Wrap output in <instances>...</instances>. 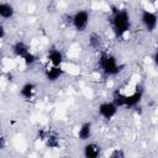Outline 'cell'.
I'll return each instance as SVG.
<instances>
[{"mask_svg": "<svg viewBox=\"0 0 158 158\" xmlns=\"http://www.w3.org/2000/svg\"><path fill=\"white\" fill-rule=\"evenodd\" d=\"M111 25L116 37H122L131 27L130 14L126 10H114L111 17Z\"/></svg>", "mask_w": 158, "mask_h": 158, "instance_id": "1", "label": "cell"}, {"mask_svg": "<svg viewBox=\"0 0 158 158\" xmlns=\"http://www.w3.org/2000/svg\"><path fill=\"white\" fill-rule=\"evenodd\" d=\"M99 65L101 68V70L106 74V75H117L121 69L123 68L122 65H120L116 60V58L106 52H102L100 58H99Z\"/></svg>", "mask_w": 158, "mask_h": 158, "instance_id": "2", "label": "cell"}, {"mask_svg": "<svg viewBox=\"0 0 158 158\" xmlns=\"http://www.w3.org/2000/svg\"><path fill=\"white\" fill-rule=\"evenodd\" d=\"M89 20H90V15L85 10H79L70 17V22L73 23L74 28L78 32H84L86 30L89 25Z\"/></svg>", "mask_w": 158, "mask_h": 158, "instance_id": "3", "label": "cell"}, {"mask_svg": "<svg viewBox=\"0 0 158 158\" xmlns=\"http://www.w3.org/2000/svg\"><path fill=\"white\" fill-rule=\"evenodd\" d=\"M141 21L148 32H153L157 27L158 19H157V15L154 12L148 11V10H143L142 15H141Z\"/></svg>", "mask_w": 158, "mask_h": 158, "instance_id": "4", "label": "cell"}, {"mask_svg": "<svg viewBox=\"0 0 158 158\" xmlns=\"http://www.w3.org/2000/svg\"><path fill=\"white\" fill-rule=\"evenodd\" d=\"M117 110H118V107H117L112 101L102 102V104H100V106H99V109H98L99 115L102 116V117L106 118V120L112 118V117L117 114Z\"/></svg>", "mask_w": 158, "mask_h": 158, "instance_id": "5", "label": "cell"}, {"mask_svg": "<svg viewBox=\"0 0 158 158\" xmlns=\"http://www.w3.org/2000/svg\"><path fill=\"white\" fill-rule=\"evenodd\" d=\"M142 96H143V90L142 89H137L131 95H125L123 106L125 107H135V106H137L141 102Z\"/></svg>", "mask_w": 158, "mask_h": 158, "instance_id": "6", "label": "cell"}, {"mask_svg": "<svg viewBox=\"0 0 158 158\" xmlns=\"http://www.w3.org/2000/svg\"><path fill=\"white\" fill-rule=\"evenodd\" d=\"M100 152H101V148L99 144L94 143V142H90V143H86L84 146V156L86 158H96L100 156Z\"/></svg>", "mask_w": 158, "mask_h": 158, "instance_id": "7", "label": "cell"}, {"mask_svg": "<svg viewBox=\"0 0 158 158\" xmlns=\"http://www.w3.org/2000/svg\"><path fill=\"white\" fill-rule=\"evenodd\" d=\"M48 59H49V62H51L52 65L60 67V64L63 63V53H62L59 49L52 48V49L48 52Z\"/></svg>", "mask_w": 158, "mask_h": 158, "instance_id": "8", "label": "cell"}, {"mask_svg": "<svg viewBox=\"0 0 158 158\" xmlns=\"http://www.w3.org/2000/svg\"><path fill=\"white\" fill-rule=\"evenodd\" d=\"M63 74H64V70H63L60 67H56V65H52L51 68H48V69L46 70V78H47L49 81H56V80L59 79Z\"/></svg>", "mask_w": 158, "mask_h": 158, "instance_id": "9", "label": "cell"}, {"mask_svg": "<svg viewBox=\"0 0 158 158\" xmlns=\"http://www.w3.org/2000/svg\"><path fill=\"white\" fill-rule=\"evenodd\" d=\"M91 123L90 122H84L81 126H80V128H79V131H78V137H79V139H81V141H88L90 137H91Z\"/></svg>", "mask_w": 158, "mask_h": 158, "instance_id": "10", "label": "cell"}, {"mask_svg": "<svg viewBox=\"0 0 158 158\" xmlns=\"http://www.w3.org/2000/svg\"><path fill=\"white\" fill-rule=\"evenodd\" d=\"M15 15L14 6L9 2H0V17L1 19H11Z\"/></svg>", "mask_w": 158, "mask_h": 158, "instance_id": "11", "label": "cell"}, {"mask_svg": "<svg viewBox=\"0 0 158 158\" xmlns=\"http://www.w3.org/2000/svg\"><path fill=\"white\" fill-rule=\"evenodd\" d=\"M43 141H44V143L48 148H57L59 146V138L53 132H46V136H44Z\"/></svg>", "mask_w": 158, "mask_h": 158, "instance_id": "12", "label": "cell"}, {"mask_svg": "<svg viewBox=\"0 0 158 158\" xmlns=\"http://www.w3.org/2000/svg\"><path fill=\"white\" fill-rule=\"evenodd\" d=\"M35 91H36V85L33 83H26V84L22 85V88L20 90V94L25 99H31L33 96Z\"/></svg>", "mask_w": 158, "mask_h": 158, "instance_id": "13", "label": "cell"}, {"mask_svg": "<svg viewBox=\"0 0 158 158\" xmlns=\"http://www.w3.org/2000/svg\"><path fill=\"white\" fill-rule=\"evenodd\" d=\"M12 51H14V53H15L17 57H21V58H23V57L30 52L27 44L23 43V42H21V41H19V42H16V43L14 44Z\"/></svg>", "mask_w": 158, "mask_h": 158, "instance_id": "14", "label": "cell"}, {"mask_svg": "<svg viewBox=\"0 0 158 158\" xmlns=\"http://www.w3.org/2000/svg\"><path fill=\"white\" fill-rule=\"evenodd\" d=\"M89 46H90L93 49L99 51V49L101 48V46H102V40H101L100 35L93 32V33L89 36Z\"/></svg>", "mask_w": 158, "mask_h": 158, "instance_id": "15", "label": "cell"}, {"mask_svg": "<svg viewBox=\"0 0 158 158\" xmlns=\"http://www.w3.org/2000/svg\"><path fill=\"white\" fill-rule=\"evenodd\" d=\"M22 59H23V62H25L26 64H33V63L36 62V59H37V58H36V56H35L33 53L28 52V53H27Z\"/></svg>", "mask_w": 158, "mask_h": 158, "instance_id": "16", "label": "cell"}, {"mask_svg": "<svg viewBox=\"0 0 158 158\" xmlns=\"http://www.w3.org/2000/svg\"><path fill=\"white\" fill-rule=\"evenodd\" d=\"M110 156H111L112 158H118V157H120V158H122V157H125V153H123L121 149H115Z\"/></svg>", "mask_w": 158, "mask_h": 158, "instance_id": "17", "label": "cell"}, {"mask_svg": "<svg viewBox=\"0 0 158 158\" xmlns=\"http://www.w3.org/2000/svg\"><path fill=\"white\" fill-rule=\"evenodd\" d=\"M6 147V141H5V138L0 135V149H4Z\"/></svg>", "mask_w": 158, "mask_h": 158, "instance_id": "18", "label": "cell"}, {"mask_svg": "<svg viewBox=\"0 0 158 158\" xmlns=\"http://www.w3.org/2000/svg\"><path fill=\"white\" fill-rule=\"evenodd\" d=\"M4 36H5V27L2 25H0V40L4 38Z\"/></svg>", "mask_w": 158, "mask_h": 158, "instance_id": "19", "label": "cell"}]
</instances>
